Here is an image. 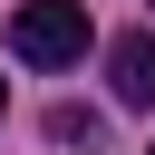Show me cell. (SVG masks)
<instances>
[{
  "label": "cell",
  "instance_id": "3957f363",
  "mask_svg": "<svg viewBox=\"0 0 155 155\" xmlns=\"http://www.w3.org/2000/svg\"><path fill=\"white\" fill-rule=\"evenodd\" d=\"M48 145H97V116L87 107H48Z\"/></svg>",
  "mask_w": 155,
  "mask_h": 155
},
{
  "label": "cell",
  "instance_id": "277c9868",
  "mask_svg": "<svg viewBox=\"0 0 155 155\" xmlns=\"http://www.w3.org/2000/svg\"><path fill=\"white\" fill-rule=\"evenodd\" d=\"M0 107H10V87H0Z\"/></svg>",
  "mask_w": 155,
  "mask_h": 155
},
{
  "label": "cell",
  "instance_id": "6da1fadb",
  "mask_svg": "<svg viewBox=\"0 0 155 155\" xmlns=\"http://www.w3.org/2000/svg\"><path fill=\"white\" fill-rule=\"evenodd\" d=\"M87 48H97V29H87L78 0H19V19H10V58H29V68H78Z\"/></svg>",
  "mask_w": 155,
  "mask_h": 155
},
{
  "label": "cell",
  "instance_id": "7a4b0ae2",
  "mask_svg": "<svg viewBox=\"0 0 155 155\" xmlns=\"http://www.w3.org/2000/svg\"><path fill=\"white\" fill-rule=\"evenodd\" d=\"M107 87H116V107H155V29H126L107 48Z\"/></svg>",
  "mask_w": 155,
  "mask_h": 155
}]
</instances>
